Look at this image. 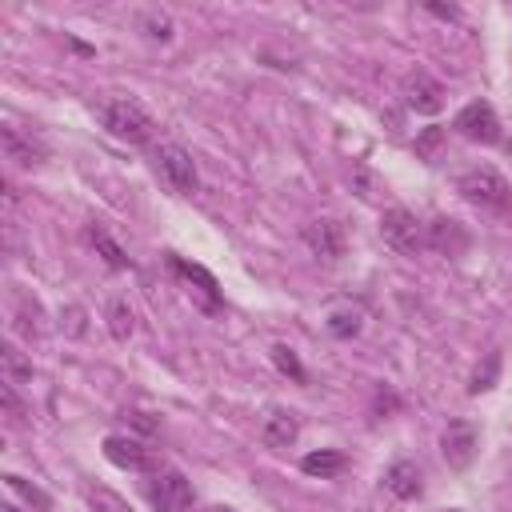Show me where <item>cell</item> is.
<instances>
[{"label":"cell","mask_w":512,"mask_h":512,"mask_svg":"<svg viewBox=\"0 0 512 512\" xmlns=\"http://www.w3.org/2000/svg\"><path fill=\"white\" fill-rule=\"evenodd\" d=\"M96 116L100 124L116 136V140H128V144H148L152 132H156V120L148 116V108L132 96H108V100H96Z\"/></svg>","instance_id":"1"},{"label":"cell","mask_w":512,"mask_h":512,"mask_svg":"<svg viewBox=\"0 0 512 512\" xmlns=\"http://www.w3.org/2000/svg\"><path fill=\"white\" fill-rule=\"evenodd\" d=\"M456 188H460V196H464L468 204H476V208H488V212H508V208H512V184H508L496 168H488V164L468 168V172L456 180Z\"/></svg>","instance_id":"2"},{"label":"cell","mask_w":512,"mask_h":512,"mask_svg":"<svg viewBox=\"0 0 512 512\" xmlns=\"http://www.w3.org/2000/svg\"><path fill=\"white\" fill-rule=\"evenodd\" d=\"M152 164H156V176L172 188V192H180V196H192L196 188H200V176H196V160H192V152L188 148H180V144H156V152H152Z\"/></svg>","instance_id":"3"},{"label":"cell","mask_w":512,"mask_h":512,"mask_svg":"<svg viewBox=\"0 0 512 512\" xmlns=\"http://www.w3.org/2000/svg\"><path fill=\"white\" fill-rule=\"evenodd\" d=\"M380 236L400 256H416L420 248H428V224H420L416 212H408V208H388L380 216Z\"/></svg>","instance_id":"4"},{"label":"cell","mask_w":512,"mask_h":512,"mask_svg":"<svg viewBox=\"0 0 512 512\" xmlns=\"http://www.w3.org/2000/svg\"><path fill=\"white\" fill-rule=\"evenodd\" d=\"M144 492H148V504L156 512H184V508H192V484L176 468H156L152 480L144 484Z\"/></svg>","instance_id":"5"},{"label":"cell","mask_w":512,"mask_h":512,"mask_svg":"<svg viewBox=\"0 0 512 512\" xmlns=\"http://www.w3.org/2000/svg\"><path fill=\"white\" fill-rule=\"evenodd\" d=\"M464 140L472 144H496L500 140V116L488 100H468L460 112H456V124H452Z\"/></svg>","instance_id":"6"},{"label":"cell","mask_w":512,"mask_h":512,"mask_svg":"<svg viewBox=\"0 0 512 512\" xmlns=\"http://www.w3.org/2000/svg\"><path fill=\"white\" fill-rule=\"evenodd\" d=\"M476 448H480V432L472 420H448V428L440 432V452L448 460V468H468L476 460Z\"/></svg>","instance_id":"7"},{"label":"cell","mask_w":512,"mask_h":512,"mask_svg":"<svg viewBox=\"0 0 512 512\" xmlns=\"http://www.w3.org/2000/svg\"><path fill=\"white\" fill-rule=\"evenodd\" d=\"M400 92H404V104H408L412 112H424V116L440 112V104H444V88H440V80H432L424 68L408 72Z\"/></svg>","instance_id":"8"},{"label":"cell","mask_w":512,"mask_h":512,"mask_svg":"<svg viewBox=\"0 0 512 512\" xmlns=\"http://www.w3.org/2000/svg\"><path fill=\"white\" fill-rule=\"evenodd\" d=\"M296 436H300V416H296L292 408H268V412H264V420H260V440H264V448L284 452V448L296 444Z\"/></svg>","instance_id":"9"},{"label":"cell","mask_w":512,"mask_h":512,"mask_svg":"<svg viewBox=\"0 0 512 512\" xmlns=\"http://www.w3.org/2000/svg\"><path fill=\"white\" fill-rule=\"evenodd\" d=\"M304 244H308V252L316 256V260H340L344 256V228L336 224V220H312V224H304Z\"/></svg>","instance_id":"10"},{"label":"cell","mask_w":512,"mask_h":512,"mask_svg":"<svg viewBox=\"0 0 512 512\" xmlns=\"http://www.w3.org/2000/svg\"><path fill=\"white\" fill-rule=\"evenodd\" d=\"M104 456H108L116 468H128V472H148V468H156L152 452H148L140 440H132V436H108V440H104Z\"/></svg>","instance_id":"11"},{"label":"cell","mask_w":512,"mask_h":512,"mask_svg":"<svg viewBox=\"0 0 512 512\" xmlns=\"http://www.w3.org/2000/svg\"><path fill=\"white\" fill-rule=\"evenodd\" d=\"M0 144H4V156L16 160L20 168H32V164L44 160V144L32 140L28 132H20L16 124H4V128H0Z\"/></svg>","instance_id":"12"},{"label":"cell","mask_w":512,"mask_h":512,"mask_svg":"<svg viewBox=\"0 0 512 512\" xmlns=\"http://www.w3.org/2000/svg\"><path fill=\"white\" fill-rule=\"evenodd\" d=\"M168 264H172V272H176V276H184L188 284H196L200 304H204L208 312L220 304V284H216V276H212L208 268H200V264H192V260H184V256H168Z\"/></svg>","instance_id":"13"},{"label":"cell","mask_w":512,"mask_h":512,"mask_svg":"<svg viewBox=\"0 0 512 512\" xmlns=\"http://www.w3.org/2000/svg\"><path fill=\"white\" fill-rule=\"evenodd\" d=\"M384 488H388L396 500H416V496L424 492V476H420V468H416L412 460H396V464H388V472H384Z\"/></svg>","instance_id":"14"},{"label":"cell","mask_w":512,"mask_h":512,"mask_svg":"<svg viewBox=\"0 0 512 512\" xmlns=\"http://www.w3.org/2000/svg\"><path fill=\"white\" fill-rule=\"evenodd\" d=\"M428 248H436V252H444V256H460L464 248H468V232H464V224L460 220H432L428 224Z\"/></svg>","instance_id":"15"},{"label":"cell","mask_w":512,"mask_h":512,"mask_svg":"<svg viewBox=\"0 0 512 512\" xmlns=\"http://www.w3.org/2000/svg\"><path fill=\"white\" fill-rule=\"evenodd\" d=\"M0 376H4V384H24V380H32V360L16 344H0Z\"/></svg>","instance_id":"16"},{"label":"cell","mask_w":512,"mask_h":512,"mask_svg":"<svg viewBox=\"0 0 512 512\" xmlns=\"http://www.w3.org/2000/svg\"><path fill=\"white\" fill-rule=\"evenodd\" d=\"M344 464H348V456L344 452H336V448H320V452H308L304 460H300V468L308 472V476H336V472H344Z\"/></svg>","instance_id":"17"},{"label":"cell","mask_w":512,"mask_h":512,"mask_svg":"<svg viewBox=\"0 0 512 512\" xmlns=\"http://www.w3.org/2000/svg\"><path fill=\"white\" fill-rule=\"evenodd\" d=\"M108 328H112L116 340H128V336H132L136 316H132V304H128L124 296H112V300H108Z\"/></svg>","instance_id":"18"},{"label":"cell","mask_w":512,"mask_h":512,"mask_svg":"<svg viewBox=\"0 0 512 512\" xmlns=\"http://www.w3.org/2000/svg\"><path fill=\"white\" fill-rule=\"evenodd\" d=\"M360 328H364V312L360 308H336V312H328V332L336 340H352Z\"/></svg>","instance_id":"19"},{"label":"cell","mask_w":512,"mask_h":512,"mask_svg":"<svg viewBox=\"0 0 512 512\" xmlns=\"http://www.w3.org/2000/svg\"><path fill=\"white\" fill-rule=\"evenodd\" d=\"M88 236H92V248H96V252H100V256H104V260H108L112 268H132L128 252H124V248H120V244H116V240H112V236H108L104 228H92Z\"/></svg>","instance_id":"20"},{"label":"cell","mask_w":512,"mask_h":512,"mask_svg":"<svg viewBox=\"0 0 512 512\" xmlns=\"http://www.w3.org/2000/svg\"><path fill=\"white\" fill-rule=\"evenodd\" d=\"M140 32L148 40H172V16L160 12V8H144L140 12Z\"/></svg>","instance_id":"21"},{"label":"cell","mask_w":512,"mask_h":512,"mask_svg":"<svg viewBox=\"0 0 512 512\" xmlns=\"http://www.w3.org/2000/svg\"><path fill=\"white\" fill-rule=\"evenodd\" d=\"M496 372H500V352H488L484 364H476V372H472V380H468V392L492 388V384H496Z\"/></svg>","instance_id":"22"},{"label":"cell","mask_w":512,"mask_h":512,"mask_svg":"<svg viewBox=\"0 0 512 512\" xmlns=\"http://www.w3.org/2000/svg\"><path fill=\"white\" fill-rule=\"evenodd\" d=\"M88 504H92V512H132V504L124 496L108 492V488H92L88 492Z\"/></svg>","instance_id":"23"},{"label":"cell","mask_w":512,"mask_h":512,"mask_svg":"<svg viewBox=\"0 0 512 512\" xmlns=\"http://www.w3.org/2000/svg\"><path fill=\"white\" fill-rule=\"evenodd\" d=\"M272 364H276L284 376H292V380H304V368H300V360H296V352H292L288 344H276V348H272Z\"/></svg>","instance_id":"24"},{"label":"cell","mask_w":512,"mask_h":512,"mask_svg":"<svg viewBox=\"0 0 512 512\" xmlns=\"http://www.w3.org/2000/svg\"><path fill=\"white\" fill-rule=\"evenodd\" d=\"M0 408H4V416H8V424H24V404H20V396H16V384H0Z\"/></svg>","instance_id":"25"},{"label":"cell","mask_w":512,"mask_h":512,"mask_svg":"<svg viewBox=\"0 0 512 512\" xmlns=\"http://www.w3.org/2000/svg\"><path fill=\"white\" fill-rule=\"evenodd\" d=\"M124 416H128V420H132L140 432H152V428H156V420H152L148 412H124Z\"/></svg>","instance_id":"26"},{"label":"cell","mask_w":512,"mask_h":512,"mask_svg":"<svg viewBox=\"0 0 512 512\" xmlns=\"http://www.w3.org/2000/svg\"><path fill=\"white\" fill-rule=\"evenodd\" d=\"M428 12H436V16H448V20H456V16H460L452 4H428Z\"/></svg>","instance_id":"27"},{"label":"cell","mask_w":512,"mask_h":512,"mask_svg":"<svg viewBox=\"0 0 512 512\" xmlns=\"http://www.w3.org/2000/svg\"><path fill=\"white\" fill-rule=\"evenodd\" d=\"M0 512H20V508H12V504H4V508H0Z\"/></svg>","instance_id":"28"},{"label":"cell","mask_w":512,"mask_h":512,"mask_svg":"<svg viewBox=\"0 0 512 512\" xmlns=\"http://www.w3.org/2000/svg\"><path fill=\"white\" fill-rule=\"evenodd\" d=\"M216 512H232V508H216Z\"/></svg>","instance_id":"29"},{"label":"cell","mask_w":512,"mask_h":512,"mask_svg":"<svg viewBox=\"0 0 512 512\" xmlns=\"http://www.w3.org/2000/svg\"><path fill=\"white\" fill-rule=\"evenodd\" d=\"M364 512H372V508H364Z\"/></svg>","instance_id":"30"},{"label":"cell","mask_w":512,"mask_h":512,"mask_svg":"<svg viewBox=\"0 0 512 512\" xmlns=\"http://www.w3.org/2000/svg\"><path fill=\"white\" fill-rule=\"evenodd\" d=\"M448 512H456V508H448Z\"/></svg>","instance_id":"31"}]
</instances>
